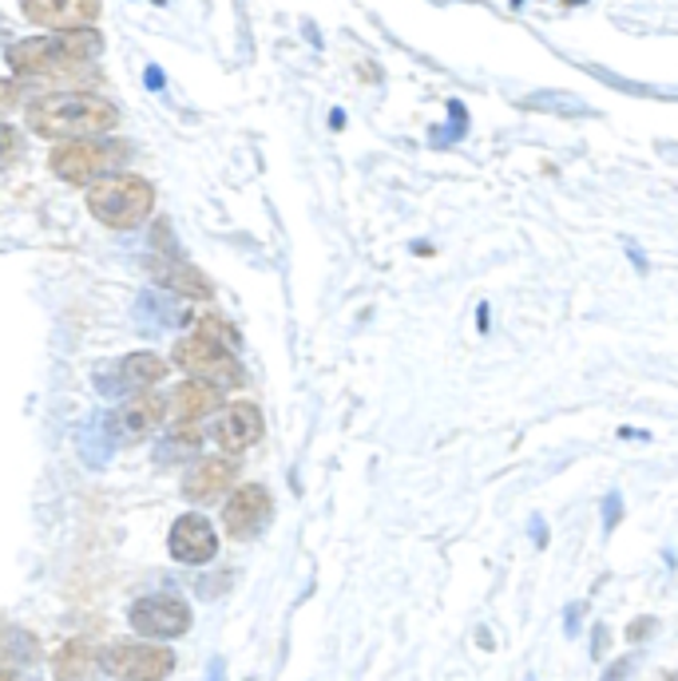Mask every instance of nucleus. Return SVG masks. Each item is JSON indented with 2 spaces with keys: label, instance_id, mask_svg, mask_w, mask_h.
<instances>
[{
  "label": "nucleus",
  "instance_id": "nucleus-27",
  "mask_svg": "<svg viewBox=\"0 0 678 681\" xmlns=\"http://www.w3.org/2000/svg\"><path fill=\"white\" fill-rule=\"evenodd\" d=\"M603 650H607V626H595V642H592V653H595V658H603Z\"/></svg>",
  "mask_w": 678,
  "mask_h": 681
},
{
  "label": "nucleus",
  "instance_id": "nucleus-12",
  "mask_svg": "<svg viewBox=\"0 0 678 681\" xmlns=\"http://www.w3.org/2000/svg\"><path fill=\"white\" fill-rule=\"evenodd\" d=\"M20 9L32 24L68 32V29H92L99 17V0H20Z\"/></svg>",
  "mask_w": 678,
  "mask_h": 681
},
{
  "label": "nucleus",
  "instance_id": "nucleus-22",
  "mask_svg": "<svg viewBox=\"0 0 678 681\" xmlns=\"http://www.w3.org/2000/svg\"><path fill=\"white\" fill-rule=\"evenodd\" d=\"M20 159V131L9 124H0V171L9 163H17Z\"/></svg>",
  "mask_w": 678,
  "mask_h": 681
},
{
  "label": "nucleus",
  "instance_id": "nucleus-28",
  "mask_svg": "<svg viewBox=\"0 0 678 681\" xmlns=\"http://www.w3.org/2000/svg\"><path fill=\"white\" fill-rule=\"evenodd\" d=\"M580 610H583L580 603L568 606V634H572V638H575V634H580Z\"/></svg>",
  "mask_w": 678,
  "mask_h": 681
},
{
  "label": "nucleus",
  "instance_id": "nucleus-31",
  "mask_svg": "<svg viewBox=\"0 0 678 681\" xmlns=\"http://www.w3.org/2000/svg\"><path fill=\"white\" fill-rule=\"evenodd\" d=\"M627 254H631V262H635V269H643V274H647V262H643V254H639V249L631 246Z\"/></svg>",
  "mask_w": 678,
  "mask_h": 681
},
{
  "label": "nucleus",
  "instance_id": "nucleus-3",
  "mask_svg": "<svg viewBox=\"0 0 678 681\" xmlns=\"http://www.w3.org/2000/svg\"><path fill=\"white\" fill-rule=\"evenodd\" d=\"M156 206V187L139 174H107L87 191V211L112 231H136Z\"/></svg>",
  "mask_w": 678,
  "mask_h": 681
},
{
  "label": "nucleus",
  "instance_id": "nucleus-15",
  "mask_svg": "<svg viewBox=\"0 0 678 681\" xmlns=\"http://www.w3.org/2000/svg\"><path fill=\"white\" fill-rule=\"evenodd\" d=\"M171 416L179 424H194L199 416L214 413L219 404H223V389L211 381H199V376H191V381L183 384H174V393H171Z\"/></svg>",
  "mask_w": 678,
  "mask_h": 681
},
{
  "label": "nucleus",
  "instance_id": "nucleus-8",
  "mask_svg": "<svg viewBox=\"0 0 678 681\" xmlns=\"http://www.w3.org/2000/svg\"><path fill=\"white\" fill-rule=\"evenodd\" d=\"M131 626L144 638H179L191 630V606L174 595H147L131 606Z\"/></svg>",
  "mask_w": 678,
  "mask_h": 681
},
{
  "label": "nucleus",
  "instance_id": "nucleus-5",
  "mask_svg": "<svg viewBox=\"0 0 678 681\" xmlns=\"http://www.w3.org/2000/svg\"><path fill=\"white\" fill-rule=\"evenodd\" d=\"M174 365L194 373L199 381H211L219 389H234V384H243V365H239V357L226 341H219L214 333L199 329V333L183 337L179 345H174Z\"/></svg>",
  "mask_w": 678,
  "mask_h": 681
},
{
  "label": "nucleus",
  "instance_id": "nucleus-18",
  "mask_svg": "<svg viewBox=\"0 0 678 681\" xmlns=\"http://www.w3.org/2000/svg\"><path fill=\"white\" fill-rule=\"evenodd\" d=\"M136 321L147 333H151V329H174V326H187V321H191V309H183L171 298H159V294H144V298L136 301Z\"/></svg>",
  "mask_w": 678,
  "mask_h": 681
},
{
  "label": "nucleus",
  "instance_id": "nucleus-20",
  "mask_svg": "<svg viewBox=\"0 0 678 681\" xmlns=\"http://www.w3.org/2000/svg\"><path fill=\"white\" fill-rule=\"evenodd\" d=\"M36 658H40V646L29 630H20V626H0V662L32 666Z\"/></svg>",
  "mask_w": 678,
  "mask_h": 681
},
{
  "label": "nucleus",
  "instance_id": "nucleus-16",
  "mask_svg": "<svg viewBox=\"0 0 678 681\" xmlns=\"http://www.w3.org/2000/svg\"><path fill=\"white\" fill-rule=\"evenodd\" d=\"M167 416V401H159V396L151 393H139L131 396V401H124V408L116 413V428L119 436H131V440H139V436H151L163 424Z\"/></svg>",
  "mask_w": 678,
  "mask_h": 681
},
{
  "label": "nucleus",
  "instance_id": "nucleus-19",
  "mask_svg": "<svg viewBox=\"0 0 678 681\" xmlns=\"http://www.w3.org/2000/svg\"><path fill=\"white\" fill-rule=\"evenodd\" d=\"M151 269H156L159 286L174 289V294H183V298H194V301L214 298V286L194 266H183V262H171V266H163V262H159V266H151Z\"/></svg>",
  "mask_w": 678,
  "mask_h": 681
},
{
  "label": "nucleus",
  "instance_id": "nucleus-11",
  "mask_svg": "<svg viewBox=\"0 0 678 681\" xmlns=\"http://www.w3.org/2000/svg\"><path fill=\"white\" fill-rule=\"evenodd\" d=\"M262 433H266V424H262L258 404H251V401L226 404V413L214 424V440H219V448H223L226 456H243L246 448H254V444L262 440Z\"/></svg>",
  "mask_w": 678,
  "mask_h": 681
},
{
  "label": "nucleus",
  "instance_id": "nucleus-33",
  "mask_svg": "<svg viewBox=\"0 0 678 681\" xmlns=\"http://www.w3.org/2000/svg\"><path fill=\"white\" fill-rule=\"evenodd\" d=\"M206 681H223V662H211V678Z\"/></svg>",
  "mask_w": 678,
  "mask_h": 681
},
{
  "label": "nucleus",
  "instance_id": "nucleus-1",
  "mask_svg": "<svg viewBox=\"0 0 678 681\" xmlns=\"http://www.w3.org/2000/svg\"><path fill=\"white\" fill-rule=\"evenodd\" d=\"M104 52V40L96 29H68V32H52V36H32L17 40L9 49V67L17 76L29 79H56L84 72L92 60Z\"/></svg>",
  "mask_w": 678,
  "mask_h": 681
},
{
  "label": "nucleus",
  "instance_id": "nucleus-30",
  "mask_svg": "<svg viewBox=\"0 0 678 681\" xmlns=\"http://www.w3.org/2000/svg\"><path fill=\"white\" fill-rule=\"evenodd\" d=\"M480 309V313H476V326H480V333H488V321H492V317H488V306H476Z\"/></svg>",
  "mask_w": 678,
  "mask_h": 681
},
{
  "label": "nucleus",
  "instance_id": "nucleus-23",
  "mask_svg": "<svg viewBox=\"0 0 678 681\" xmlns=\"http://www.w3.org/2000/svg\"><path fill=\"white\" fill-rule=\"evenodd\" d=\"M619 519H623V496L619 491H611V496L603 499V531H615Z\"/></svg>",
  "mask_w": 678,
  "mask_h": 681
},
{
  "label": "nucleus",
  "instance_id": "nucleus-21",
  "mask_svg": "<svg viewBox=\"0 0 678 681\" xmlns=\"http://www.w3.org/2000/svg\"><path fill=\"white\" fill-rule=\"evenodd\" d=\"M199 444H203V436L194 433L191 424H183V428H174L171 436H163V440H159L156 460L159 464H179V460H187V456H194V451H199Z\"/></svg>",
  "mask_w": 678,
  "mask_h": 681
},
{
  "label": "nucleus",
  "instance_id": "nucleus-7",
  "mask_svg": "<svg viewBox=\"0 0 678 681\" xmlns=\"http://www.w3.org/2000/svg\"><path fill=\"white\" fill-rule=\"evenodd\" d=\"M163 376H167L163 357L131 353V357H124V361H104V365L92 373V381H96L99 393L116 401V396H127V393H144V389L159 384Z\"/></svg>",
  "mask_w": 678,
  "mask_h": 681
},
{
  "label": "nucleus",
  "instance_id": "nucleus-17",
  "mask_svg": "<svg viewBox=\"0 0 678 681\" xmlns=\"http://www.w3.org/2000/svg\"><path fill=\"white\" fill-rule=\"evenodd\" d=\"M96 670H99V658L84 638L64 642L56 650V658H52V673H56V681H96Z\"/></svg>",
  "mask_w": 678,
  "mask_h": 681
},
{
  "label": "nucleus",
  "instance_id": "nucleus-35",
  "mask_svg": "<svg viewBox=\"0 0 678 681\" xmlns=\"http://www.w3.org/2000/svg\"><path fill=\"white\" fill-rule=\"evenodd\" d=\"M663 681H678V673H667V678H663Z\"/></svg>",
  "mask_w": 678,
  "mask_h": 681
},
{
  "label": "nucleus",
  "instance_id": "nucleus-25",
  "mask_svg": "<svg viewBox=\"0 0 678 681\" xmlns=\"http://www.w3.org/2000/svg\"><path fill=\"white\" fill-rule=\"evenodd\" d=\"M635 670V658H619L615 666H607V673H603V681H627V673Z\"/></svg>",
  "mask_w": 678,
  "mask_h": 681
},
{
  "label": "nucleus",
  "instance_id": "nucleus-14",
  "mask_svg": "<svg viewBox=\"0 0 678 681\" xmlns=\"http://www.w3.org/2000/svg\"><path fill=\"white\" fill-rule=\"evenodd\" d=\"M116 444H119L116 413H92L80 424L76 448H80V460H84L87 468H104V464L116 456Z\"/></svg>",
  "mask_w": 678,
  "mask_h": 681
},
{
  "label": "nucleus",
  "instance_id": "nucleus-26",
  "mask_svg": "<svg viewBox=\"0 0 678 681\" xmlns=\"http://www.w3.org/2000/svg\"><path fill=\"white\" fill-rule=\"evenodd\" d=\"M650 630H655V618H635V623H631V630H627V638H631V642H643Z\"/></svg>",
  "mask_w": 678,
  "mask_h": 681
},
{
  "label": "nucleus",
  "instance_id": "nucleus-2",
  "mask_svg": "<svg viewBox=\"0 0 678 681\" xmlns=\"http://www.w3.org/2000/svg\"><path fill=\"white\" fill-rule=\"evenodd\" d=\"M119 124V107L92 92H56L29 104V127L44 139H99Z\"/></svg>",
  "mask_w": 678,
  "mask_h": 681
},
{
  "label": "nucleus",
  "instance_id": "nucleus-29",
  "mask_svg": "<svg viewBox=\"0 0 678 681\" xmlns=\"http://www.w3.org/2000/svg\"><path fill=\"white\" fill-rule=\"evenodd\" d=\"M532 539H536V547H543V543H548V531H543V519H532Z\"/></svg>",
  "mask_w": 678,
  "mask_h": 681
},
{
  "label": "nucleus",
  "instance_id": "nucleus-32",
  "mask_svg": "<svg viewBox=\"0 0 678 681\" xmlns=\"http://www.w3.org/2000/svg\"><path fill=\"white\" fill-rule=\"evenodd\" d=\"M623 440H647V433H635V428H619Z\"/></svg>",
  "mask_w": 678,
  "mask_h": 681
},
{
  "label": "nucleus",
  "instance_id": "nucleus-34",
  "mask_svg": "<svg viewBox=\"0 0 678 681\" xmlns=\"http://www.w3.org/2000/svg\"><path fill=\"white\" fill-rule=\"evenodd\" d=\"M0 681H17V678H12V673H0Z\"/></svg>",
  "mask_w": 678,
  "mask_h": 681
},
{
  "label": "nucleus",
  "instance_id": "nucleus-36",
  "mask_svg": "<svg viewBox=\"0 0 678 681\" xmlns=\"http://www.w3.org/2000/svg\"><path fill=\"white\" fill-rule=\"evenodd\" d=\"M0 32H4V20H0Z\"/></svg>",
  "mask_w": 678,
  "mask_h": 681
},
{
  "label": "nucleus",
  "instance_id": "nucleus-10",
  "mask_svg": "<svg viewBox=\"0 0 678 681\" xmlns=\"http://www.w3.org/2000/svg\"><path fill=\"white\" fill-rule=\"evenodd\" d=\"M167 547H171V558H179V563L203 566L219 555V535H214L206 515H179L171 535H167Z\"/></svg>",
  "mask_w": 678,
  "mask_h": 681
},
{
  "label": "nucleus",
  "instance_id": "nucleus-4",
  "mask_svg": "<svg viewBox=\"0 0 678 681\" xmlns=\"http://www.w3.org/2000/svg\"><path fill=\"white\" fill-rule=\"evenodd\" d=\"M131 159V147L119 143V139H72V143L56 147L49 159L52 171L64 179V183H96L107 179L112 171Z\"/></svg>",
  "mask_w": 678,
  "mask_h": 681
},
{
  "label": "nucleus",
  "instance_id": "nucleus-24",
  "mask_svg": "<svg viewBox=\"0 0 678 681\" xmlns=\"http://www.w3.org/2000/svg\"><path fill=\"white\" fill-rule=\"evenodd\" d=\"M17 104H20V84H12V79H0V116H4V111H12Z\"/></svg>",
  "mask_w": 678,
  "mask_h": 681
},
{
  "label": "nucleus",
  "instance_id": "nucleus-9",
  "mask_svg": "<svg viewBox=\"0 0 678 681\" xmlns=\"http://www.w3.org/2000/svg\"><path fill=\"white\" fill-rule=\"evenodd\" d=\"M271 511H274L271 491L262 488V483H243V488L226 499L223 523L234 539H254L266 523H271Z\"/></svg>",
  "mask_w": 678,
  "mask_h": 681
},
{
  "label": "nucleus",
  "instance_id": "nucleus-6",
  "mask_svg": "<svg viewBox=\"0 0 678 681\" xmlns=\"http://www.w3.org/2000/svg\"><path fill=\"white\" fill-rule=\"evenodd\" d=\"M99 666L116 681H163L174 670V653L151 642H116L104 650Z\"/></svg>",
  "mask_w": 678,
  "mask_h": 681
},
{
  "label": "nucleus",
  "instance_id": "nucleus-13",
  "mask_svg": "<svg viewBox=\"0 0 678 681\" xmlns=\"http://www.w3.org/2000/svg\"><path fill=\"white\" fill-rule=\"evenodd\" d=\"M239 476V464L231 456H211V460H199L183 480V496L191 503H219V496H226Z\"/></svg>",
  "mask_w": 678,
  "mask_h": 681
}]
</instances>
